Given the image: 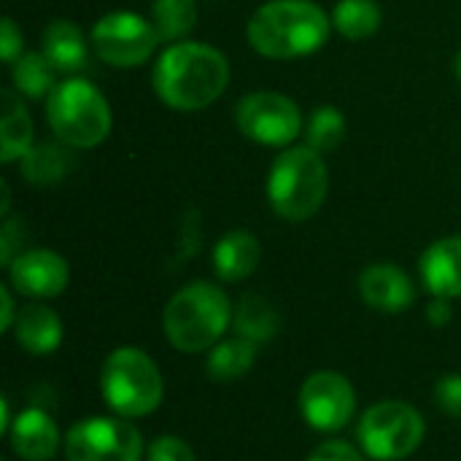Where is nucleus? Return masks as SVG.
<instances>
[{"label":"nucleus","mask_w":461,"mask_h":461,"mask_svg":"<svg viewBox=\"0 0 461 461\" xmlns=\"http://www.w3.org/2000/svg\"><path fill=\"white\" fill-rule=\"evenodd\" d=\"M157 97L173 111H203L216 103L230 84L227 57L200 41L170 43L151 76Z\"/></svg>","instance_id":"1"},{"label":"nucleus","mask_w":461,"mask_h":461,"mask_svg":"<svg viewBox=\"0 0 461 461\" xmlns=\"http://www.w3.org/2000/svg\"><path fill=\"white\" fill-rule=\"evenodd\" d=\"M332 30V16L313 0H270L246 27L251 49L270 59H297L319 51Z\"/></svg>","instance_id":"2"},{"label":"nucleus","mask_w":461,"mask_h":461,"mask_svg":"<svg viewBox=\"0 0 461 461\" xmlns=\"http://www.w3.org/2000/svg\"><path fill=\"white\" fill-rule=\"evenodd\" d=\"M232 324L230 297L211 281H192L178 289L162 313L165 338L181 354L211 351Z\"/></svg>","instance_id":"3"},{"label":"nucleus","mask_w":461,"mask_h":461,"mask_svg":"<svg viewBox=\"0 0 461 461\" xmlns=\"http://www.w3.org/2000/svg\"><path fill=\"white\" fill-rule=\"evenodd\" d=\"M330 173L324 154L311 146L284 149L267 176V200L276 216L286 221H308L319 213L327 200Z\"/></svg>","instance_id":"4"},{"label":"nucleus","mask_w":461,"mask_h":461,"mask_svg":"<svg viewBox=\"0 0 461 461\" xmlns=\"http://www.w3.org/2000/svg\"><path fill=\"white\" fill-rule=\"evenodd\" d=\"M46 119L57 140L70 149H95L111 135V105L103 92L84 81H59L46 97Z\"/></svg>","instance_id":"5"},{"label":"nucleus","mask_w":461,"mask_h":461,"mask_svg":"<svg viewBox=\"0 0 461 461\" xmlns=\"http://www.w3.org/2000/svg\"><path fill=\"white\" fill-rule=\"evenodd\" d=\"M100 392L105 405L122 419H143L159 408L165 384L157 362L146 351L122 346L103 362Z\"/></svg>","instance_id":"6"},{"label":"nucleus","mask_w":461,"mask_h":461,"mask_svg":"<svg viewBox=\"0 0 461 461\" xmlns=\"http://www.w3.org/2000/svg\"><path fill=\"white\" fill-rule=\"evenodd\" d=\"M427 424L421 413L402 400H384L367 408L359 421L362 451L375 461L408 459L424 440Z\"/></svg>","instance_id":"7"},{"label":"nucleus","mask_w":461,"mask_h":461,"mask_svg":"<svg viewBox=\"0 0 461 461\" xmlns=\"http://www.w3.org/2000/svg\"><path fill=\"white\" fill-rule=\"evenodd\" d=\"M68 461H140L143 438L127 419H84L65 438Z\"/></svg>","instance_id":"8"},{"label":"nucleus","mask_w":461,"mask_h":461,"mask_svg":"<svg viewBox=\"0 0 461 461\" xmlns=\"http://www.w3.org/2000/svg\"><path fill=\"white\" fill-rule=\"evenodd\" d=\"M89 41L97 57L111 68H138L154 54L157 43H162L154 24L140 14L130 11H113L100 16L92 27Z\"/></svg>","instance_id":"9"},{"label":"nucleus","mask_w":461,"mask_h":461,"mask_svg":"<svg viewBox=\"0 0 461 461\" xmlns=\"http://www.w3.org/2000/svg\"><path fill=\"white\" fill-rule=\"evenodd\" d=\"M238 130L262 146L286 149L303 132V113L297 103L281 92H251L235 108Z\"/></svg>","instance_id":"10"},{"label":"nucleus","mask_w":461,"mask_h":461,"mask_svg":"<svg viewBox=\"0 0 461 461\" xmlns=\"http://www.w3.org/2000/svg\"><path fill=\"white\" fill-rule=\"evenodd\" d=\"M300 411L316 432H338L354 419L357 392L346 375L319 370L300 389Z\"/></svg>","instance_id":"11"},{"label":"nucleus","mask_w":461,"mask_h":461,"mask_svg":"<svg viewBox=\"0 0 461 461\" xmlns=\"http://www.w3.org/2000/svg\"><path fill=\"white\" fill-rule=\"evenodd\" d=\"M8 281L14 292L32 300H51L65 292L70 281L68 262L51 249H30L19 251L8 265Z\"/></svg>","instance_id":"12"},{"label":"nucleus","mask_w":461,"mask_h":461,"mask_svg":"<svg viewBox=\"0 0 461 461\" xmlns=\"http://www.w3.org/2000/svg\"><path fill=\"white\" fill-rule=\"evenodd\" d=\"M359 297L381 313H402L413 305L416 289L411 276L397 265H370L359 273Z\"/></svg>","instance_id":"13"},{"label":"nucleus","mask_w":461,"mask_h":461,"mask_svg":"<svg viewBox=\"0 0 461 461\" xmlns=\"http://www.w3.org/2000/svg\"><path fill=\"white\" fill-rule=\"evenodd\" d=\"M421 281L432 297H461V235L435 240L419 262Z\"/></svg>","instance_id":"14"},{"label":"nucleus","mask_w":461,"mask_h":461,"mask_svg":"<svg viewBox=\"0 0 461 461\" xmlns=\"http://www.w3.org/2000/svg\"><path fill=\"white\" fill-rule=\"evenodd\" d=\"M11 448L24 461H49L59 448V429L54 419L41 408L22 411L8 429Z\"/></svg>","instance_id":"15"},{"label":"nucleus","mask_w":461,"mask_h":461,"mask_svg":"<svg viewBox=\"0 0 461 461\" xmlns=\"http://www.w3.org/2000/svg\"><path fill=\"white\" fill-rule=\"evenodd\" d=\"M262 259V246L249 230H230L219 238L213 249V270L221 281H246Z\"/></svg>","instance_id":"16"},{"label":"nucleus","mask_w":461,"mask_h":461,"mask_svg":"<svg viewBox=\"0 0 461 461\" xmlns=\"http://www.w3.org/2000/svg\"><path fill=\"white\" fill-rule=\"evenodd\" d=\"M14 338L27 354H35V357L51 354L62 343V321L43 303H32L19 311L14 321Z\"/></svg>","instance_id":"17"},{"label":"nucleus","mask_w":461,"mask_h":461,"mask_svg":"<svg viewBox=\"0 0 461 461\" xmlns=\"http://www.w3.org/2000/svg\"><path fill=\"white\" fill-rule=\"evenodd\" d=\"M43 54L46 59L54 65V70H62V73H76L86 65V38L84 32L78 30V24H73L70 19H54L46 24L43 30Z\"/></svg>","instance_id":"18"},{"label":"nucleus","mask_w":461,"mask_h":461,"mask_svg":"<svg viewBox=\"0 0 461 461\" xmlns=\"http://www.w3.org/2000/svg\"><path fill=\"white\" fill-rule=\"evenodd\" d=\"M32 149V119L14 89H3L0 119V162L11 165Z\"/></svg>","instance_id":"19"},{"label":"nucleus","mask_w":461,"mask_h":461,"mask_svg":"<svg viewBox=\"0 0 461 461\" xmlns=\"http://www.w3.org/2000/svg\"><path fill=\"white\" fill-rule=\"evenodd\" d=\"M281 327V316L273 308V303H267L259 294H246L240 297L238 308L232 311V330L238 338L251 340V343H267L278 335Z\"/></svg>","instance_id":"20"},{"label":"nucleus","mask_w":461,"mask_h":461,"mask_svg":"<svg viewBox=\"0 0 461 461\" xmlns=\"http://www.w3.org/2000/svg\"><path fill=\"white\" fill-rule=\"evenodd\" d=\"M70 146L65 143H32V149L19 159L22 162V176L32 186H51L62 181L70 167H73V154L68 151Z\"/></svg>","instance_id":"21"},{"label":"nucleus","mask_w":461,"mask_h":461,"mask_svg":"<svg viewBox=\"0 0 461 461\" xmlns=\"http://www.w3.org/2000/svg\"><path fill=\"white\" fill-rule=\"evenodd\" d=\"M257 362V343L243 340V338H232V340H221L208 351L205 359V370L213 381L219 384H232L238 378H243Z\"/></svg>","instance_id":"22"},{"label":"nucleus","mask_w":461,"mask_h":461,"mask_svg":"<svg viewBox=\"0 0 461 461\" xmlns=\"http://www.w3.org/2000/svg\"><path fill=\"white\" fill-rule=\"evenodd\" d=\"M381 5L375 0H338L332 8V27L348 41L373 38L381 27Z\"/></svg>","instance_id":"23"},{"label":"nucleus","mask_w":461,"mask_h":461,"mask_svg":"<svg viewBox=\"0 0 461 461\" xmlns=\"http://www.w3.org/2000/svg\"><path fill=\"white\" fill-rule=\"evenodd\" d=\"M11 81L14 89L30 100L49 97L51 89L57 86L54 81V65L46 59L43 51H24L14 65H11Z\"/></svg>","instance_id":"24"},{"label":"nucleus","mask_w":461,"mask_h":461,"mask_svg":"<svg viewBox=\"0 0 461 461\" xmlns=\"http://www.w3.org/2000/svg\"><path fill=\"white\" fill-rule=\"evenodd\" d=\"M151 24L162 43H178L197 24V3L194 0H154Z\"/></svg>","instance_id":"25"},{"label":"nucleus","mask_w":461,"mask_h":461,"mask_svg":"<svg viewBox=\"0 0 461 461\" xmlns=\"http://www.w3.org/2000/svg\"><path fill=\"white\" fill-rule=\"evenodd\" d=\"M346 140V116L335 105H319L305 127V146L319 154L335 151Z\"/></svg>","instance_id":"26"},{"label":"nucleus","mask_w":461,"mask_h":461,"mask_svg":"<svg viewBox=\"0 0 461 461\" xmlns=\"http://www.w3.org/2000/svg\"><path fill=\"white\" fill-rule=\"evenodd\" d=\"M146 461H197V456H194V451L189 448L186 440H181L176 435H159L151 443Z\"/></svg>","instance_id":"27"},{"label":"nucleus","mask_w":461,"mask_h":461,"mask_svg":"<svg viewBox=\"0 0 461 461\" xmlns=\"http://www.w3.org/2000/svg\"><path fill=\"white\" fill-rule=\"evenodd\" d=\"M435 397H438V405L448 413V416H456L461 419V375L459 373H451V375H443L435 386Z\"/></svg>","instance_id":"28"},{"label":"nucleus","mask_w":461,"mask_h":461,"mask_svg":"<svg viewBox=\"0 0 461 461\" xmlns=\"http://www.w3.org/2000/svg\"><path fill=\"white\" fill-rule=\"evenodd\" d=\"M22 46H24V38H22V30L16 27V22L11 16L3 19V30H0V54L8 65H14L19 57H22Z\"/></svg>","instance_id":"29"},{"label":"nucleus","mask_w":461,"mask_h":461,"mask_svg":"<svg viewBox=\"0 0 461 461\" xmlns=\"http://www.w3.org/2000/svg\"><path fill=\"white\" fill-rule=\"evenodd\" d=\"M308 461H365L362 459V454L354 448V446H348V443H343V440H330V443H321Z\"/></svg>","instance_id":"30"},{"label":"nucleus","mask_w":461,"mask_h":461,"mask_svg":"<svg viewBox=\"0 0 461 461\" xmlns=\"http://www.w3.org/2000/svg\"><path fill=\"white\" fill-rule=\"evenodd\" d=\"M16 238H19V221H16V219H8V221L3 224V230H0V262H3L5 267L16 259V254H14Z\"/></svg>","instance_id":"31"},{"label":"nucleus","mask_w":461,"mask_h":461,"mask_svg":"<svg viewBox=\"0 0 461 461\" xmlns=\"http://www.w3.org/2000/svg\"><path fill=\"white\" fill-rule=\"evenodd\" d=\"M451 303H448V297H435L432 303H429V308H427V321L432 324V327H446L448 321H451Z\"/></svg>","instance_id":"32"},{"label":"nucleus","mask_w":461,"mask_h":461,"mask_svg":"<svg viewBox=\"0 0 461 461\" xmlns=\"http://www.w3.org/2000/svg\"><path fill=\"white\" fill-rule=\"evenodd\" d=\"M0 303H3V316H0V330L8 332L14 330V321H16V311H14V297H11V289L8 286H0Z\"/></svg>","instance_id":"33"},{"label":"nucleus","mask_w":461,"mask_h":461,"mask_svg":"<svg viewBox=\"0 0 461 461\" xmlns=\"http://www.w3.org/2000/svg\"><path fill=\"white\" fill-rule=\"evenodd\" d=\"M0 194H3V205H0V213L5 216V213H8V184H5V181H0Z\"/></svg>","instance_id":"34"},{"label":"nucleus","mask_w":461,"mask_h":461,"mask_svg":"<svg viewBox=\"0 0 461 461\" xmlns=\"http://www.w3.org/2000/svg\"><path fill=\"white\" fill-rule=\"evenodd\" d=\"M454 73H456V78L461 81V51L456 54V59H454Z\"/></svg>","instance_id":"35"}]
</instances>
